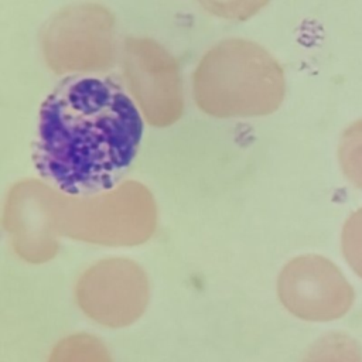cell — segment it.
Wrapping results in <instances>:
<instances>
[{"label": "cell", "instance_id": "cell-1", "mask_svg": "<svg viewBox=\"0 0 362 362\" xmlns=\"http://www.w3.org/2000/svg\"><path fill=\"white\" fill-rule=\"evenodd\" d=\"M143 129L136 103L113 78L68 75L41 103L33 163L61 192L93 197L123 180Z\"/></svg>", "mask_w": 362, "mask_h": 362}, {"label": "cell", "instance_id": "cell-2", "mask_svg": "<svg viewBox=\"0 0 362 362\" xmlns=\"http://www.w3.org/2000/svg\"><path fill=\"white\" fill-rule=\"evenodd\" d=\"M281 298L291 313L304 320L328 321L342 317L351 308L355 293L334 263L308 256L286 274Z\"/></svg>", "mask_w": 362, "mask_h": 362}, {"label": "cell", "instance_id": "cell-3", "mask_svg": "<svg viewBox=\"0 0 362 362\" xmlns=\"http://www.w3.org/2000/svg\"><path fill=\"white\" fill-rule=\"evenodd\" d=\"M48 362H112V356L98 338L75 334L57 344Z\"/></svg>", "mask_w": 362, "mask_h": 362}, {"label": "cell", "instance_id": "cell-4", "mask_svg": "<svg viewBox=\"0 0 362 362\" xmlns=\"http://www.w3.org/2000/svg\"><path fill=\"white\" fill-rule=\"evenodd\" d=\"M303 362H362V348L349 335L332 332L314 342Z\"/></svg>", "mask_w": 362, "mask_h": 362}, {"label": "cell", "instance_id": "cell-5", "mask_svg": "<svg viewBox=\"0 0 362 362\" xmlns=\"http://www.w3.org/2000/svg\"><path fill=\"white\" fill-rule=\"evenodd\" d=\"M339 161L348 180L362 189V119L344 132L339 143Z\"/></svg>", "mask_w": 362, "mask_h": 362}, {"label": "cell", "instance_id": "cell-6", "mask_svg": "<svg viewBox=\"0 0 362 362\" xmlns=\"http://www.w3.org/2000/svg\"><path fill=\"white\" fill-rule=\"evenodd\" d=\"M342 252L351 267L362 277V208L355 211L344 225Z\"/></svg>", "mask_w": 362, "mask_h": 362}]
</instances>
